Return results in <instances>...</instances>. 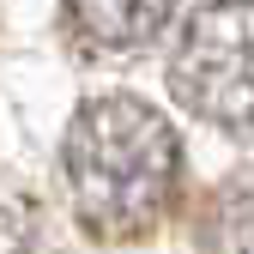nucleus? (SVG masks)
<instances>
[{"label": "nucleus", "mask_w": 254, "mask_h": 254, "mask_svg": "<svg viewBox=\"0 0 254 254\" xmlns=\"http://www.w3.org/2000/svg\"><path fill=\"white\" fill-rule=\"evenodd\" d=\"M170 91L206 127L248 133L254 127V0H206L200 12H188L170 55Z\"/></svg>", "instance_id": "obj_2"}, {"label": "nucleus", "mask_w": 254, "mask_h": 254, "mask_svg": "<svg viewBox=\"0 0 254 254\" xmlns=\"http://www.w3.org/2000/svg\"><path fill=\"white\" fill-rule=\"evenodd\" d=\"M67 18L91 49H145L164 37V24L176 18V0H67Z\"/></svg>", "instance_id": "obj_3"}, {"label": "nucleus", "mask_w": 254, "mask_h": 254, "mask_svg": "<svg viewBox=\"0 0 254 254\" xmlns=\"http://www.w3.org/2000/svg\"><path fill=\"white\" fill-rule=\"evenodd\" d=\"M61 176H67L79 224L103 242H127L170 212L182 182V139L151 103L97 97L67 127Z\"/></svg>", "instance_id": "obj_1"}, {"label": "nucleus", "mask_w": 254, "mask_h": 254, "mask_svg": "<svg viewBox=\"0 0 254 254\" xmlns=\"http://www.w3.org/2000/svg\"><path fill=\"white\" fill-rule=\"evenodd\" d=\"M200 254H254V182H230L212 200L206 230H200Z\"/></svg>", "instance_id": "obj_4"}]
</instances>
